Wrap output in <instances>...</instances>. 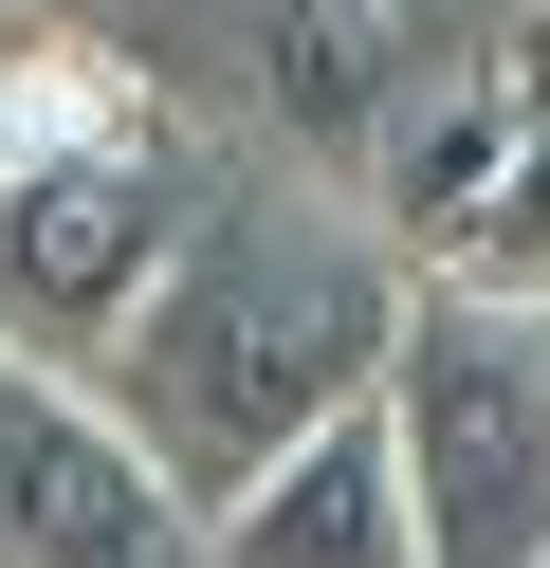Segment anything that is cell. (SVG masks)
<instances>
[{
    "instance_id": "8",
    "label": "cell",
    "mask_w": 550,
    "mask_h": 568,
    "mask_svg": "<svg viewBox=\"0 0 550 568\" xmlns=\"http://www.w3.org/2000/svg\"><path fill=\"white\" fill-rule=\"evenodd\" d=\"M0 111H19V148H183L166 92H147L129 55H92L73 19H19V38H0Z\"/></svg>"
},
{
    "instance_id": "7",
    "label": "cell",
    "mask_w": 550,
    "mask_h": 568,
    "mask_svg": "<svg viewBox=\"0 0 550 568\" xmlns=\"http://www.w3.org/2000/svg\"><path fill=\"white\" fill-rule=\"evenodd\" d=\"M422 92V38H403L386 0H276V129L330 165H367V129Z\"/></svg>"
},
{
    "instance_id": "4",
    "label": "cell",
    "mask_w": 550,
    "mask_h": 568,
    "mask_svg": "<svg viewBox=\"0 0 550 568\" xmlns=\"http://www.w3.org/2000/svg\"><path fill=\"white\" fill-rule=\"evenodd\" d=\"M183 221H202L183 148H19L0 165V348L110 367V331L183 257Z\"/></svg>"
},
{
    "instance_id": "6",
    "label": "cell",
    "mask_w": 550,
    "mask_h": 568,
    "mask_svg": "<svg viewBox=\"0 0 550 568\" xmlns=\"http://www.w3.org/2000/svg\"><path fill=\"white\" fill-rule=\"evenodd\" d=\"M202 568H422V514H403V458H386V404L312 422L276 477H239L202 514Z\"/></svg>"
},
{
    "instance_id": "3",
    "label": "cell",
    "mask_w": 550,
    "mask_h": 568,
    "mask_svg": "<svg viewBox=\"0 0 550 568\" xmlns=\"http://www.w3.org/2000/svg\"><path fill=\"white\" fill-rule=\"evenodd\" d=\"M367 239L403 257V294L550 312V19L477 38L459 74H422L367 129Z\"/></svg>"
},
{
    "instance_id": "2",
    "label": "cell",
    "mask_w": 550,
    "mask_h": 568,
    "mask_svg": "<svg viewBox=\"0 0 550 568\" xmlns=\"http://www.w3.org/2000/svg\"><path fill=\"white\" fill-rule=\"evenodd\" d=\"M367 404H386L422 568H550V312H513V294H403Z\"/></svg>"
},
{
    "instance_id": "5",
    "label": "cell",
    "mask_w": 550,
    "mask_h": 568,
    "mask_svg": "<svg viewBox=\"0 0 550 568\" xmlns=\"http://www.w3.org/2000/svg\"><path fill=\"white\" fill-rule=\"evenodd\" d=\"M0 568H202V514L110 422L92 367L0 348Z\"/></svg>"
},
{
    "instance_id": "1",
    "label": "cell",
    "mask_w": 550,
    "mask_h": 568,
    "mask_svg": "<svg viewBox=\"0 0 550 568\" xmlns=\"http://www.w3.org/2000/svg\"><path fill=\"white\" fill-rule=\"evenodd\" d=\"M386 331H403V257L367 221L293 184H202L183 257L147 275V312L110 331V422L166 458L183 514H220L239 477H276L312 422H349L386 385Z\"/></svg>"
},
{
    "instance_id": "9",
    "label": "cell",
    "mask_w": 550,
    "mask_h": 568,
    "mask_svg": "<svg viewBox=\"0 0 550 568\" xmlns=\"http://www.w3.org/2000/svg\"><path fill=\"white\" fill-rule=\"evenodd\" d=\"M0 165H19V111H0Z\"/></svg>"
}]
</instances>
